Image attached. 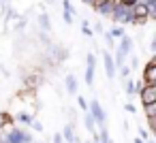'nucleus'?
Wrapping results in <instances>:
<instances>
[{"instance_id": "f257e3e1", "label": "nucleus", "mask_w": 156, "mask_h": 143, "mask_svg": "<svg viewBox=\"0 0 156 143\" xmlns=\"http://www.w3.org/2000/svg\"><path fill=\"white\" fill-rule=\"evenodd\" d=\"M109 19L115 22L118 26H133V11H130V7H124V5H120L118 0H115Z\"/></svg>"}, {"instance_id": "f03ea898", "label": "nucleus", "mask_w": 156, "mask_h": 143, "mask_svg": "<svg viewBox=\"0 0 156 143\" xmlns=\"http://www.w3.org/2000/svg\"><path fill=\"white\" fill-rule=\"evenodd\" d=\"M88 113L94 117V122H96V126L98 124H107V113H105V109H103V105L96 100V98H92L90 103H88Z\"/></svg>"}, {"instance_id": "7ed1b4c3", "label": "nucleus", "mask_w": 156, "mask_h": 143, "mask_svg": "<svg viewBox=\"0 0 156 143\" xmlns=\"http://www.w3.org/2000/svg\"><path fill=\"white\" fill-rule=\"evenodd\" d=\"M141 81H143L145 85H156V58H150V60L145 62Z\"/></svg>"}, {"instance_id": "20e7f679", "label": "nucleus", "mask_w": 156, "mask_h": 143, "mask_svg": "<svg viewBox=\"0 0 156 143\" xmlns=\"http://www.w3.org/2000/svg\"><path fill=\"white\" fill-rule=\"evenodd\" d=\"M137 96H139L141 105H152V103H156V85H143V88L137 92Z\"/></svg>"}, {"instance_id": "39448f33", "label": "nucleus", "mask_w": 156, "mask_h": 143, "mask_svg": "<svg viewBox=\"0 0 156 143\" xmlns=\"http://www.w3.org/2000/svg\"><path fill=\"white\" fill-rule=\"evenodd\" d=\"M113 5H115V0H101V2L94 7V11H96V15H101V17H111V11H113Z\"/></svg>"}, {"instance_id": "423d86ee", "label": "nucleus", "mask_w": 156, "mask_h": 143, "mask_svg": "<svg viewBox=\"0 0 156 143\" xmlns=\"http://www.w3.org/2000/svg\"><path fill=\"white\" fill-rule=\"evenodd\" d=\"M64 90H66V94H71V96H77V94H79V83H77V77H75L73 73H69V75L64 77Z\"/></svg>"}, {"instance_id": "0eeeda50", "label": "nucleus", "mask_w": 156, "mask_h": 143, "mask_svg": "<svg viewBox=\"0 0 156 143\" xmlns=\"http://www.w3.org/2000/svg\"><path fill=\"white\" fill-rule=\"evenodd\" d=\"M133 45H135V43H133V39H130L128 34H124V37H122L118 43H115V49H118L120 54H124V56H130V51H133Z\"/></svg>"}, {"instance_id": "6e6552de", "label": "nucleus", "mask_w": 156, "mask_h": 143, "mask_svg": "<svg viewBox=\"0 0 156 143\" xmlns=\"http://www.w3.org/2000/svg\"><path fill=\"white\" fill-rule=\"evenodd\" d=\"M103 64H105V73H107V77L113 79V77H115V64H113V58H111V54H109L107 49H103Z\"/></svg>"}, {"instance_id": "1a4fd4ad", "label": "nucleus", "mask_w": 156, "mask_h": 143, "mask_svg": "<svg viewBox=\"0 0 156 143\" xmlns=\"http://www.w3.org/2000/svg\"><path fill=\"white\" fill-rule=\"evenodd\" d=\"M37 26H39L41 32H49V30H51V19H49V15H47L45 11H41V13L37 15Z\"/></svg>"}, {"instance_id": "9d476101", "label": "nucleus", "mask_w": 156, "mask_h": 143, "mask_svg": "<svg viewBox=\"0 0 156 143\" xmlns=\"http://www.w3.org/2000/svg\"><path fill=\"white\" fill-rule=\"evenodd\" d=\"M62 139H64V143H71L73 139H75V124L73 122H69V124H64V128H62Z\"/></svg>"}, {"instance_id": "9b49d317", "label": "nucleus", "mask_w": 156, "mask_h": 143, "mask_svg": "<svg viewBox=\"0 0 156 143\" xmlns=\"http://www.w3.org/2000/svg\"><path fill=\"white\" fill-rule=\"evenodd\" d=\"M37 41L41 43V47H43V49H47V47L51 45V39H49V32H41V30H39V32H37Z\"/></svg>"}, {"instance_id": "f8f14e48", "label": "nucleus", "mask_w": 156, "mask_h": 143, "mask_svg": "<svg viewBox=\"0 0 156 143\" xmlns=\"http://www.w3.org/2000/svg\"><path fill=\"white\" fill-rule=\"evenodd\" d=\"M83 124H86V130H88V132H94V130H96V122H94V117H92L88 111H83Z\"/></svg>"}, {"instance_id": "ddd939ff", "label": "nucleus", "mask_w": 156, "mask_h": 143, "mask_svg": "<svg viewBox=\"0 0 156 143\" xmlns=\"http://www.w3.org/2000/svg\"><path fill=\"white\" fill-rule=\"evenodd\" d=\"M124 85H126V96H128V100H133V98L137 96V90H135V81H133V79H126V81H124Z\"/></svg>"}, {"instance_id": "4468645a", "label": "nucleus", "mask_w": 156, "mask_h": 143, "mask_svg": "<svg viewBox=\"0 0 156 143\" xmlns=\"http://www.w3.org/2000/svg\"><path fill=\"white\" fill-rule=\"evenodd\" d=\"M109 34H111V37H113L115 41H120V39H122V37L126 34V30H124V26H118V24H115V26H113V28L109 30Z\"/></svg>"}, {"instance_id": "2eb2a0df", "label": "nucleus", "mask_w": 156, "mask_h": 143, "mask_svg": "<svg viewBox=\"0 0 156 143\" xmlns=\"http://www.w3.org/2000/svg\"><path fill=\"white\" fill-rule=\"evenodd\" d=\"M32 120H34V117H32L30 113H17V115H15V122H17V124H24V126H30Z\"/></svg>"}, {"instance_id": "dca6fc26", "label": "nucleus", "mask_w": 156, "mask_h": 143, "mask_svg": "<svg viewBox=\"0 0 156 143\" xmlns=\"http://www.w3.org/2000/svg\"><path fill=\"white\" fill-rule=\"evenodd\" d=\"M94 71H96V68L86 66V73H83V81H86V85H94Z\"/></svg>"}, {"instance_id": "f3484780", "label": "nucleus", "mask_w": 156, "mask_h": 143, "mask_svg": "<svg viewBox=\"0 0 156 143\" xmlns=\"http://www.w3.org/2000/svg\"><path fill=\"white\" fill-rule=\"evenodd\" d=\"M81 34H83V37H88V39L94 34V32H92V28H90V22H88V19H81Z\"/></svg>"}, {"instance_id": "a211bd4d", "label": "nucleus", "mask_w": 156, "mask_h": 143, "mask_svg": "<svg viewBox=\"0 0 156 143\" xmlns=\"http://www.w3.org/2000/svg\"><path fill=\"white\" fill-rule=\"evenodd\" d=\"M143 113H145V117H156V103L143 105Z\"/></svg>"}, {"instance_id": "6ab92c4d", "label": "nucleus", "mask_w": 156, "mask_h": 143, "mask_svg": "<svg viewBox=\"0 0 156 143\" xmlns=\"http://www.w3.org/2000/svg\"><path fill=\"white\" fill-rule=\"evenodd\" d=\"M126 66L130 68V73H133V71H137V66H139V58H137V56L126 58Z\"/></svg>"}, {"instance_id": "aec40b11", "label": "nucleus", "mask_w": 156, "mask_h": 143, "mask_svg": "<svg viewBox=\"0 0 156 143\" xmlns=\"http://www.w3.org/2000/svg\"><path fill=\"white\" fill-rule=\"evenodd\" d=\"M62 19H64V24H66V26H73V22H75V15H73L71 11H64V9H62Z\"/></svg>"}, {"instance_id": "412c9836", "label": "nucleus", "mask_w": 156, "mask_h": 143, "mask_svg": "<svg viewBox=\"0 0 156 143\" xmlns=\"http://www.w3.org/2000/svg\"><path fill=\"white\" fill-rule=\"evenodd\" d=\"M115 73H120V77H122V81H126V79H128V75H130V68H128L126 64H122L120 68H115Z\"/></svg>"}, {"instance_id": "4be33fe9", "label": "nucleus", "mask_w": 156, "mask_h": 143, "mask_svg": "<svg viewBox=\"0 0 156 143\" xmlns=\"http://www.w3.org/2000/svg\"><path fill=\"white\" fill-rule=\"evenodd\" d=\"M103 37H105V41H107V47H109V49H115V39L109 34V30H105Z\"/></svg>"}, {"instance_id": "5701e85b", "label": "nucleus", "mask_w": 156, "mask_h": 143, "mask_svg": "<svg viewBox=\"0 0 156 143\" xmlns=\"http://www.w3.org/2000/svg\"><path fill=\"white\" fill-rule=\"evenodd\" d=\"M86 66L96 68V58H94V54H86Z\"/></svg>"}, {"instance_id": "b1692460", "label": "nucleus", "mask_w": 156, "mask_h": 143, "mask_svg": "<svg viewBox=\"0 0 156 143\" xmlns=\"http://www.w3.org/2000/svg\"><path fill=\"white\" fill-rule=\"evenodd\" d=\"M77 105H79V109H81V111H88V100H86L81 94H77Z\"/></svg>"}, {"instance_id": "393cba45", "label": "nucleus", "mask_w": 156, "mask_h": 143, "mask_svg": "<svg viewBox=\"0 0 156 143\" xmlns=\"http://www.w3.org/2000/svg\"><path fill=\"white\" fill-rule=\"evenodd\" d=\"M90 28H92V32H98V34H103V32H105V28H103V24H101V22L90 24Z\"/></svg>"}, {"instance_id": "a878e982", "label": "nucleus", "mask_w": 156, "mask_h": 143, "mask_svg": "<svg viewBox=\"0 0 156 143\" xmlns=\"http://www.w3.org/2000/svg\"><path fill=\"white\" fill-rule=\"evenodd\" d=\"M147 120V132H156V117H145Z\"/></svg>"}, {"instance_id": "bb28decb", "label": "nucleus", "mask_w": 156, "mask_h": 143, "mask_svg": "<svg viewBox=\"0 0 156 143\" xmlns=\"http://www.w3.org/2000/svg\"><path fill=\"white\" fill-rule=\"evenodd\" d=\"M28 128H32V130H37V132H43V124H41L39 120H32Z\"/></svg>"}, {"instance_id": "cd10ccee", "label": "nucleus", "mask_w": 156, "mask_h": 143, "mask_svg": "<svg viewBox=\"0 0 156 143\" xmlns=\"http://www.w3.org/2000/svg\"><path fill=\"white\" fill-rule=\"evenodd\" d=\"M81 2H83L86 7H90V9H94V7H96V5L101 2V0H81Z\"/></svg>"}, {"instance_id": "c85d7f7f", "label": "nucleus", "mask_w": 156, "mask_h": 143, "mask_svg": "<svg viewBox=\"0 0 156 143\" xmlns=\"http://www.w3.org/2000/svg\"><path fill=\"white\" fill-rule=\"evenodd\" d=\"M9 120H11V115H9L7 111H2V113H0V126H2L5 122H9Z\"/></svg>"}, {"instance_id": "c756f323", "label": "nucleus", "mask_w": 156, "mask_h": 143, "mask_svg": "<svg viewBox=\"0 0 156 143\" xmlns=\"http://www.w3.org/2000/svg\"><path fill=\"white\" fill-rule=\"evenodd\" d=\"M51 143H64V139H62V134H60V132H56V134L51 137Z\"/></svg>"}, {"instance_id": "7c9ffc66", "label": "nucleus", "mask_w": 156, "mask_h": 143, "mask_svg": "<svg viewBox=\"0 0 156 143\" xmlns=\"http://www.w3.org/2000/svg\"><path fill=\"white\" fill-rule=\"evenodd\" d=\"M120 5H124V7H133L135 2H139V0H118Z\"/></svg>"}, {"instance_id": "2f4dec72", "label": "nucleus", "mask_w": 156, "mask_h": 143, "mask_svg": "<svg viewBox=\"0 0 156 143\" xmlns=\"http://www.w3.org/2000/svg\"><path fill=\"white\" fill-rule=\"evenodd\" d=\"M126 111H128V113H137V109H135L133 103H126Z\"/></svg>"}, {"instance_id": "473e14b6", "label": "nucleus", "mask_w": 156, "mask_h": 143, "mask_svg": "<svg viewBox=\"0 0 156 143\" xmlns=\"http://www.w3.org/2000/svg\"><path fill=\"white\" fill-rule=\"evenodd\" d=\"M150 51H156V37H154L152 43H150Z\"/></svg>"}, {"instance_id": "72a5a7b5", "label": "nucleus", "mask_w": 156, "mask_h": 143, "mask_svg": "<svg viewBox=\"0 0 156 143\" xmlns=\"http://www.w3.org/2000/svg\"><path fill=\"white\" fill-rule=\"evenodd\" d=\"M133 143H145V141H143V139H139V137H137V139H135V141H133Z\"/></svg>"}, {"instance_id": "f704fd0d", "label": "nucleus", "mask_w": 156, "mask_h": 143, "mask_svg": "<svg viewBox=\"0 0 156 143\" xmlns=\"http://www.w3.org/2000/svg\"><path fill=\"white\" fill-rule=\"evenodd\" d=\"M145 143H156V141H154V139L150 137V139H145Z\"/></svg>"}, {"instance_id": "c9c22d12", "label": "nucleus", "mask_w": 156, "mask_h": 143, "mask_svg": "<svg viewBox=\"0 0 156 143\" xmlns=\"http://www.w3.org/2000/svg\"><path fill=\"white\" fill-rule=\"evenodd\" d=\"M56 2V0H45V5H54Z\"/></svg>"}, {"instance_id": "e433bc0d", "label": "nucleus", "mask_w": 156, "mask_h": 143, "mask_svg": "<svg viewBox=\"0 0 156 143\" xmlns=\"http://www.w3.org/2000/svg\"><path fill=\"white\" fill-rule=\"evenodd\" d=\"M109 143H113V141H109Z\"/></svg>"}]
</instances>
